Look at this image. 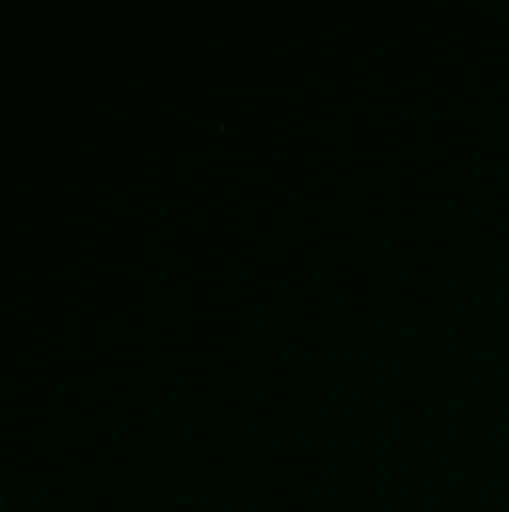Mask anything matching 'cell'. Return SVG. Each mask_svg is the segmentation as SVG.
<instances>
[{"label":"cell","mask_w":509,"mask_h":512,"mask_svg":"<svg viewBox=\"0 0 509 512\" xmlns=\"http://www.w3.org/2000/svg\"><path fill=\"white\" fill-rule=\"evenodd\" d=\"M0 512H6V504H3V498H0Z\"/></svg>","instance_id":"6da1fadb"}]
</instances>
